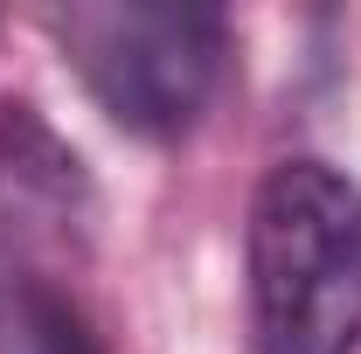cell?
Returning a JSON list of instances; mask_svg holds the SVG:
<instances>
[{"instance_id": "1", "label": "cell", "mask_w": 361, "mask_h": 354, "mask_svg": "<svg viewBox=\"0 0 361 354\" xmlns=\"http://www.w3.org/2000/svg\"><path fill=\"white\" fill-rule=\"evenodd\" d=\"M250 354H361V188L278 160L250 195Z\"/></svg>"}, {"instance_id": "2", "label": "cell", "mask_w": 361, "mask_h": 354, "mask_svg": "<svg viewBox=\"0 0 361 354\" xmlns=\"http://www.w3.org/2000/svg\"><path fill=\"white\" fill-rule=\"evenodd\" d=\"M84 90L111 126L139 139H180L223 77V14L195 0H84L49 14Z\"/></svg>"}, {"instance_id": "3", "label": "cell", "mask_w": 361, "mask_h": 354, "mask_svg": "<svg viewBox=\"0 0 361 354\" xmlns=\"http://www.w3.org/2000/svg\"><path fill=\"white\" fill-rule=\"evenodd\" d=\"M0 202L14 216H56V222L84 202L77 153L28 104H0Z\"/></svg>"}, {"instance_id": "4", "label": "cell", "mask_w": 361, "mask_h": 354, "mask_svg": "<svg viewBox=\"0 0 361 354\" xmlns=\"http://www.w3.org/2000/svg\"><path fill=\"white\" fill-rule=\"evenodd\" d=\"M0 354H97L84 312L35 278H0Z\"/></svg>"}]
</instances>
